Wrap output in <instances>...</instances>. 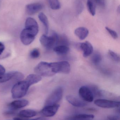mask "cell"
I'll return each instance as SVG.
<instances>
[{
	"label": "cell",
	"instance_id": "cell-24",
	"mask_svg": "<svg viewBox=\"0 0 120 120\" xmlns=\"http://www.w3.org/2000/svg\"><path fill=\"white\" fill-rule=\"evenodd\" d=\"M108 54L112 60L117 62H120V56L117 53L112 51L109 50Z\"/></svg>",
	"mask_w": 120,
	"mask_h": 120
},
{
	"label": "cell",
	"instance_id": "cell-17",
	"mask_svg": "<svg viewBox=\"0 0 120 120\" xmlns=\"http://www.w3.org/2000/svg\"><path fill=\"white\" fill-rule=\"evenodd\" d=\"M42 79L41 76L37 74H32L28 75L26 78L25 80L28 82L30 85L38 83Z\"/></svg>",
	"mask_w": 120,
	"mask_h": 120
},
{
	"label": "cell",
	"instance_id": "cell-5",
	"mask_svg": "<svg viewBox=\"0 0 120 120\" xmlns=\"http://www.w3.org/2000/svg\"><path fill=\"white\" fill-rule=\"evenodd\" d=\"M63 91V89L61 87L56 88L47 98L45 102V106L58 104L62 98Z\"/></svg>",
	"mask_w": 120,
	"mask_h": 120
},
{
	"label": "cell",
	"instance_id": "cell-2",
	"mask_svg": "<svg viewBox=\"0 0 120 120\" xmlns=\"http://www.w3.org/2000/svg\"><path fill=\"white\" fill-rule=\"evenodd\" d=\"M35 72L37 75L43 77H51L55 75L52 71L50 63L41 61L35 68Z\"/></svg>",
	"mask_w": 120,
	"mask_h": 120
},
{
	"label": "cell",
	"instance_id": "cell-12",
	"mask_svg": "<svg viewBox=\"0 0 120 120\" xmlns=\"http://www.w3.org/2000/svg\"><path fill=\"white\" fill-rule=\"evenodd\" d=\"M25 28L31 30L36 34L39 32L38 24L35 20L32 18H27L25 21Z\"/></svg>",
	"mask_w": 120,
	"mask_h": 120
},
{
	"label": "cell",
	"instance_id": "cell-25",
	"mask_svg": "<svg viewBox=\"0 0 120 120\" xmlns=\"http://www.w3.org/2000/svg\"><path fill=\"white\" fill-rule=\"evenodd\" d=\"M40 53L39 50L37 49H33L30 53V56L32 58L36 59L40 56Z\"/></svg>",
	"mask_w": 120,
	"mask_h": 120
},
{
	"label": "cell",
	"instance_id": "cell-4",
	"mask_svg": "<svg viewBox=\"0 0 120 120\" xmlns=\"http://www.w3.org/2000/svg\"><path fill=\"white\" fill-rule=\"evenodd\" d=\"M58 35L56 33H54L50 36L46 34L42 35L39 39V41L44 47L48 49H50L54 48V46L58 44Z\"/></svg>",
	"mask_w": 120,
	"mask_h": 120
},
{
	"label": "cell",
	"instance_id": "cell-22",
	"mask_svg": "<svg viewBox=\"0 0 120 120\" xmlns=\"http://www.w3.org/2000/svg\"><path fill=\"white\" fill-rule=\"evenodd\" d=\"M50 8L54 10H58L61 8V5L58 0H48Z\"/></svg>",
	"mask_w": 120,
	"mask_h": 120
},
{
	"label": "cell",
	"instance_id": "cell-10",
	"mask_svg": "<svg viewBox=\"0 0 120 120\" xmlns=\"http://www.w3.org/2000/svg\"><path fill=\"white\" fill-rule=\"evenodd\" d=\"M43 7L44 5L41 3H35L30 4L26 6V13L29 15H32L41 10Z\"/></svg>",
	"mask_w": 120,
	"mask_h": 120
},
{
	"label": "cell",
	"instance_id": "cell-9",
	"mask_svg": "<svg viewBox=\"0 0 120 120\" xmlns=\"http://www.w3.org/2000/svg\"><path fill=\"white\" fill-rule=\"evenodd\" d=\"M60 106V105L58 104L53 105L45 106L41 111V114L46 117H53L56 114Z\"/></svg>",
	"mask_w": 120,
	"mask_h": 120
},
{
	"label": "cell",
	"instance_id": "cell-13",
	"mask_svg": "<svg viewBox=\"0 0 120 120\" xmlns=\"http://www.w3.org/2000/svg\"><path fill=\"white\" fill-rule=\"evenodd\" d=\"M66 99L68 103L75 107L81 108L84 107L86 105V103L71 95L66 96Z\"/></svg>",
	"mask_w": 120,
	"mask_h": 120
},
{
	"label": "cell",
	"instance_id": "cell-33",
	"mask_svg": "<svg viewBox=\"0 0 120 120\" xmlns=\"http://www.w3.org/2000/svg\"><path fill=\"white\" fill-rule=\"evenodd\" d=\"M117 11H118V12H119L120 13V6H119V8H118Z\"/></svg>",
	"mask_w": 120,
	"mask_h": 120
},
{
	"label": "cell",
	"instance_id": "cell-32",
	"mask_svg": "<svg viewBox=\"0 0 120 120\" xmlns=\"http://www.w3.org/2000/svg\"><path fill=\"white\" fill-rule=\"evenodd\" d=\"M5 73V68L1 65H0V74H4Z\"/></svg>",
	"mask_w": 120,
	"mask_h": 120
},
{
	"label": "cell",
	"instance_id": "cell-18",
	"mask_svg": "<svg viewBox=\"0 0 120 120\" xmlns=\"http://www.w3.org/2000/svg\"><path fill=\"white\" fill-rule=\"evenodd\" d=\"M38 17L39 20L43 23L44 26L46 34H48L49 29V23L47 17L44 13L41 12L39 14Z\"/></svg>",
	"mask_w": 120,
	"mask_h": 120
},
{
	"label": "cell",
	"instance_id": "cell-19",
	"mask_svg": "<svg viewBox=\"0 0 120 120\" xmlns=\"http://www.w3.org/2000/svg\"><path fill=\"white\" fill-rule=\"evenodd\" d=\"M37 113V112L34 110L27 109L21 111L19 112V115L21 117L29 118L36 116Z\"/></svg>",
	"mask_w": 120,
	"mask_h": 120
},
{
	"label": "cell",
	"instance_id": "cell-1",
	"mask_svg": "<svg viewBox=\"0 0 120 120\" xmlns=\"http://www.w3.org/2000/svg\"><path fill=\"white\" fill-rule=\"evenodd\" d=\"M31 85L26 80L19 81L13 86L11 90L12 97L19 99L26 95Z\"/></svg>",
	"mask_w": 120,
	"mask_h": 120
},
{
	"label": "cell",
	"instance_id": "cell-16",
	"mask_svg": "<svg viewBox=\"0 0 120 120\" xmlns=\"http://www.w3.org/2000/svg\"><path fill=\"white\" fill-rule=\"evenodd\" d=\"M70 48L66 45H60L55 46L53 48V51L58 55H64L67 54L69 52Z\"/></svg>",
	"mask_w": 120,
	"mask_h": 120
},
{
	"label": "cell",
	"instance_id": "cell-23",
	"mask_svg": "<svg viewBox=\"0 0 120 120\" xmlns=\"http://www.w3.org/2000/svg\"><path fill=\"white\" fill-rule=\"evenodd\" d=\"M92 60L94 64H98L102 60V56L100 53H96L92 56Z\"/></svg>",
	"mask_w": 120,
	"mask_h": 120
},
{
	"label": "cell",
	"instance_id": "cell-11",
	"mask_svg": "<svg viewBox=\"0 0 120 120\" xmlns=\"http://www.w3.org/2000/svg\"><path fill=\"white\" fill-rule=\"evenodd\" d=\"M80 47L83 52V56L85 57L89 56L92 54L93 51L92 45L88 41H86L80 44Z\"/></svg>",
	"mask_w": 120,
	"mask_h": 120
},
{
	"label": "cell",
	"instance_id": "cell-20",
	"mask_svg": "<svg viewBox=\"0 0 120 120\" xmlns=\"http://www.w3.org/2000/svg\"><path fill=\"white\" fill-rule=\"evenodd\" d=\"M87 5L89 12L92 16H94L96 14V8L93 1L92 0H87Z\"/></svg>",
	"mask_w": 120,
	"mask_h": 120
},
{
	"label": "cell",
	"instance_id": "cell-7",
	"mask_svg": "<svg viewBox=\"0 0 120 120\" xmlns=\"http://www.w3.org/2000/svg\"><path fill=\"white\" fill-rule=\"evenodd\" d=\"M79 95L84 101L88 102H92L94 99L93 93L92 90L87 86H82L79 91Z\"/></svg>",
	"mask_w": 120,
	"mask_h": 120
},
{
	"label": "cell",
	"instance_id": "cell-35",
	"mask_svg": "<svg viewBox=\"0 0 120 120\" xmlns=\"http://www.w3.org/2000/svg\"></svg>",
	"mask_w": 120,
	"mask_h": 120
},
{
	"label": "cell",
	"instance_id": "cell-14",
	"mask_svg": "<svg viewBox=\"0 0 120 120\" xmlns=\"http://www.w3.org/2000/svg\"><path fill=\"white\" fill-rule=\"evenodd\" d=\"M29 101L26 99H20L14 101L9 104L10 108L12 110H16L27 106Z\"/></svg>",
	"mask_w": 120,
	"mask_h": 120
},
{
	"label": "cell",
	"instance_id": "cell-27",
	"mask_svg": "<svg viewBox=\"0 0 120 120\" xmlns=\"http://www.w3.org/2000/svg\"><path fill=\"white\" fill-rule=\"evenodd\" d=\"M105 29L113 39H116L118 38V35L115 31L107 27H105Z\"/></svg>",
	"mask_w": 120,
	"mask_h": 120
},
{
	"label": "cell",
	"instance_id": "cell-29",
	"mask_svg": "<svg viewBox=\"0 0 120 120\" xmlns=\"http://www.w3.org/2000/svg\"><path fill=\"white\" fill-rule=\"evenodd\" d=\"M97 4L100 6L104 7L105 6V2L104 0H94Z\"/></svg>",
	"mask_w": 120,
	"mask_h": 120
},
{
	"label": "cell",
	"instance_id": "cell-21",
	"mask_svg": "<svg viewBox=\"0 0 120 120\" xmlns=\"http://www.w3.org/2000/svg\"><path fill=\"white\" fill-rule=\"evenodd\" d=\"M94 116L89 114H79L73 118L72 120H91L94 118Z\"/></svg>",
	"mask_w": 120,
	"mask_h": 120
},
{
	"label": "cell",
	"instance_id": "cell-31",
	"mask_svg": "<svg viewBox=\"0 0 120 120\" xmlns=\"http://www.w3.org/2000/svg\"><path fill=\"white\" fill-rule=\"evenodd\" d=\"M5 50V46L1 42H0V55L2 54Z\"/></svg>",
	"mask_w": 120,
	"mask_h": 120
},
{
	"label": "cell",
	"instance_id": "cell-6",
	"mask_svg": "<svg viewBox=\"0 0 120 120\" xmlns=\"http://www.w3.org/2000/svg\"><path fill=\"white\" fill-rule=\"evenodd\" d=\"M36 35L31 30L25 28L20 34V40L23 44L28 45L34 41Z\"/></svg>",
	"mask_w": 120,
	"mask_h": 120
},
{
	"label": "cell",
	"instance_id": "cell-15",
	"mask_svg": "<svg viewBox=\"0 0 120 120\" xmlns=\"http://www.w3.org/2000/svg\"><path fill=\"white\" fill-rule=\"evenodd\" d=\"M74 33L80 39L83 40L89 35V31L86 28L81 27L76 29L75 30Z\"/></svg>",
	"mask_w": 120,
	"mask_h": 120
},
{
	"label": "cell",
	"instance_id": "cell-26",
	"mask_svg": "<svg viewBox=\"0 0 120 120\" xmlns=\"http://www.w3.org/2000/svg\"><path fill=\"white\" fill-rule=\"evenodd\" d=\"M84 8L83 4L80 1H78L76 4V9L77 14H80L81 13Z\"/></svg>",
	"mask_w": 120,
	"mask_h": 120
},
{
	"label": "cell",
	"instance_id": "cell-8",
	"mask_svg": "<svg viewBox=\"0 0 120 120\" xmlns=\"http://www.w3.org/2000/svg\"><path fill=\"white\" fill-rule=\"evenodd\" d=\"M94 103L99 107L107 109L117 108L120 106V101L103 99H97Z\"/></svg>",
	"mask_w": 120,
	"mask_h": 120
},
{
	"label": "cell",
	"instance_id": "cell-30",
	"mask_svg": "<svg viewBox=\"0 0 120 120\" xmlns=\"http://www.w3.org/2000/svg\"><path fill=\"white\" fill-rule=\"evenodd\" d=\"M108 118L110 120H120V117L116 116H110Z\"/></svg>",
	"mask_w": 120,
	"mask_h": 120
},
{
	"label": "cell",
	"instance_id": "cell-28",
	"mask_svg": "<svg viewBox=\"0 0 120 120\" xmlns=\"http://www.w3.org/2000/svg\"><path fill=\"white\" fill-rule=\"evenodd\" d=\"M15 120H48L47 118L46 117H39L37 118H34L31 119H25L23 118H14Z\"/></svg>",
	"mask_w": 120,
	"mask_h": 120
},
{
	"label": "cell",
	"instance_id": "cell-34",
	"mask_svg": "<svg viewBox=\"0 0 120 120\" xmlns=\"http://www.w3.org/2000/svg\"></svg>",
	"mask_w": 120,
	"mask_h": 120
},
{
	"label": "cell",
	"instance_id": "cell-3",
	"mask_svg": "<svg viewBox=\"0 0 120 120\" xmlns=\"http://www.w3.org/2000/svg\"><path fill=\"white\" fill-rule=\"evenodd\" d=\"M52 71L55 73L68 74L70 72V65L66 61L50 63Z\"/></svg>",
	"mask_w": 120,
	"mask_h": 120
}]
</instances>
